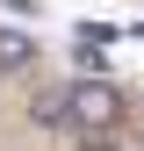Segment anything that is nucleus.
<instances>
[{
	"label": "nucleus",
	"instance_id": "obj_1",
	"mask_svg": "<svg viewBox=\"0 0 144 151\" xmlns=\"http://www.w3.org/2000/svg\"><path fill=\"white\" fill-rule=\"evenodd\" d=\"M65 122L79 129V137H108V129L122 122V86H108L101 72L72 79V86H65Z\"/></svg>",
	"mask_w": 144,
	"mask_h": 151
},
{
	"label": "nucleus",
	"instance_id": "obj_2",
	"mask_svg": "<svg viewBox=\"0 0 144 151\" xmlns=\"http://www.w3.org/2000/svg\"><path fill=\"white\" fill-rule=\"evenodd\" d=\"M29 58H36V43H29V36H22V29H0V72H22Z\"/></svg>",
	"mask_w": 144,
	"mask_h": 151
},
{
	"label": "nucleus",
	"instance_id": "obj_3",
	"mask_svg": "<svg viewBox=\"0 0 144 151\" xmlns=\"http://www.w3.org/2000/svg\"><path fill=\"white\" fill-rule=\"evenodd\" d=\"M36 122H43V129L65 122V86H58V93H36Z\"/></svg>",
	"mask_w": 144,
	"mask_h": 151
},
{
	"label": "nucleus",
	"instance_id": "obj_4",
	"mask_svg": "<svg viewBox=\"0 0 144 151\" xmlns=\"http://www.w3.org/2000/svg\"><path fill=\"white\" fill-rule=\"evenodd\" d=\"M79 151H115V144H108V137H86V144H79Z\"/></svg>",
	"mask_w": 144,
	"mask_h": 151
},
{
	"label": "nucleus",
	"instance_id": "obj_5",
	"mask_svg": "<svg viewBox=\"0 0 144 151\" xmlns=\"http://www.w3.org/2000/svg\"><path fill=\"white\" fill-rule=\"evenodd\" d=\"M7 7H22V14H36V0H7Z\"/></svg>",
	"mask_w": 144,
	"mask_h": 151
}]
</instances>
